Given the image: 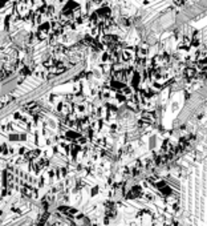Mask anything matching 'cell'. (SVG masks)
<instances>
[{
	"mask_svg": "<svg viewBox=\"0 0 207 226\" xmlns=\"http://www.w3.org/2000/svg\"><path fill=\"white\" fill-rule=\"evenodd\" d=\"M100 193V186H93L90 189V197H94V195H97Z\"/></svg>",
	"mask_w": 207,
	"mask_h": 226,
	"instance_id": "obj_1",
	"label": "cell"
}]
</instances>
